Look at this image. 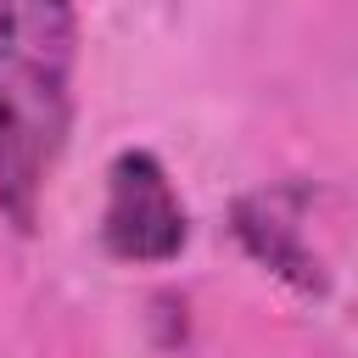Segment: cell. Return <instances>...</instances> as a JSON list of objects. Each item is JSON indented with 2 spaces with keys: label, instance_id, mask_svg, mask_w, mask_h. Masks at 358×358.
I'll list each match as a JSON object with an SVG mask.
<instances>
[{
  "label": "cell",
  "instance_id": "cell-3",
  "mask_svg": "<svg viewBox=\"0 0 358 358\" xmlns=\"http://www.w3.org/2000/svg\"><path fill=\"white\" fill-rule=\"evenodd\" d=\"M313 185H263L235 201V241L302 296H324L330 274L313 252Z\"/></svg>",
  "mask_w": 358,
  "mask_h": 358
},
{
  "label": "cell",
  "instance_id": "cell-2",
  "mask_svg": "<svg viewBox=\"0 0 358 358\" xmlns=\"http://www.w3.org/2000/svg\"><path fill=\"white\" fill-rule=\"evenodd\" d=\"M190 241L185 201L157 151L129 145L106 168V207H101V246L117 263H173Z\"/></svg>",
  "mask_w": 358,
  "mask_h": 358
},
{
  "label": "cell",
  "instance_id": "cell-1",
  "mask_svg": "<svg viewBox=\"0 0 358 358\" xmlns=\"http://www.w3.org/2000/svg\"><path fill=\"white\" fill-rule=\"evenodd\" d=\"M78 6L0 0V224L39 229L50 173L73 134Z\"/></svg>",
  "mask_w": 358,
  "mask_h": 358
}]
</instances>
